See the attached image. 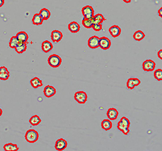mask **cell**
<instances>
[{
    "label": "cell",
    "instance_id": "cell-1",
    "mask_svg": "<svg viewBox=\"0 0 162 151\" xmlns=\"http://www.w3.org/2000/svg\"><path fill=\"white\" fill-rule=\"evenodd\" d=\"M131 123L129 120L125 117H123L121 118L120 120L117 124V128L118 129L119 131H120L124 135H128L130 131L129 128L130 126Z\"/></svg>",
    "mask_w": 162,
    "mask_h": 151
},
{
    "label": "cell",
    "instance_id": "cell-2",
    "mask_svg": "<svg viewBox=\"0 0 162 151\" xmlns=\"http://www.w3.org/2000/svg\"><path fill=\"white\" fill-rule=\"evenodd\" d=\"M39 139L38 132L34 129H29L25 134L26 140L30 143H34L38 141Z\"/></svg>",
    "mask_w": 162,
    "mask_h": 151
},
{
    "label": "cell",
    "instance_id": "cell-3",
    "mask_svg": "<svg viewBox=\"0 0 162 151\" xmlns=\"http://www.w3.org/2000/svg\"><path fill=\"white\" fill-rule=\"evenodd\" d=\"M48 61L49 65L51 67L58 68V67L60 66L62 62V59L59 56L54 54L51 55L49 57Z\"/></svg>",
    "mask_w": 162,
    "mask_h": 151
},
{
    "label": "cell",
    "instance_id": "cell-4",
    "mask_svg": "<svg viewBox=\"0 0 162 151\" xmlns=\"http://www.w3.org/2000/svg\"><path fill=\"white\" fill-rule=\"evenodd\" d=\"M81 12L84 18L91 19L94 16V10L91 5H86L83 7L81 9Z\"/></svg>",
    "mask_w": 162,
    "mask_h": 151
},
{
    "label": "cell",
    "instance_id": "cell-5",
    "mask_svg": "<svg viewBox=\"0 0 162 151\" xmlns=\"http://www.w3.org/2000/svg\"><path fill=\"white\" fill-rule=\"evenodd\" d=\"M156 62L151 60L148 59L143 62L142 68L145 71H153L156 68Z\"/></svg>",
    "mask_w": 162,
    "mask_h": 151
},
{
    "label": "cell",
    "instance_id": "cell-6",
    "mask_svg": "<svg viewBox=\"0 0 162 151\" xmlns=\"http://www.w3.org/2000/svg\"><path fill=\"white\" fill-rule=\"evenodd\" d=\"M74 99L78 103L85 104L88 99V95L85 91H77L75 93Z\"/></svg>",
    "mask_w": 162,
    "mask_h": 151
},
{
    "label": "cell",
    "instance_id": "cell-7",
    "mask_svg": "<svg viewBox=\"0 0 162 151\" xmlns=\"http://www.w3.org/2000/svg\"><path fill=\"white\" fill-rule=\"evenodd\" d=\"M111 46V41L107 37L103 36L100 38L99 40V47L104 50H108Z\"/></svg>",
    "mask_w": 162,
    "mask_h": 151
},
{
    "label": "cell",
    "instance_id": "cell-8",
    "mask_svg": "<svg viewBox=\"0 0 162 151\" xmlns=\"http://www.w3.org/2000/svg\"><path fill=\"white\" fill-rule=\"evenodd\" d=\"M99 40L100 38L97 36H93L88 39V47L92 49H95L99 47Z\"/></svg>",
    "mask_w": 162,
    "mask_h": 151
},
{
    "label": "cell",
    "instance_id": "cell-9",
    "mask_svg": "<svg viewBox=\"0 0 162 151\" xmlns=\"http://www.w3.org/2000/svg\"><path fill=\"white\" fill-rule=\"evenodd\" d=\"M67 146V142L63 139H59L56 140L55 148V149L58 151H62L64 150Z\"/></svg>",
    "mask_w": 162,
    "mask_h": 151
},
{
    "label": "cell",
    "instance_id": "cell-10",
    "mask_svg": "<svg viewBox=\"0 0 162 151\" xmlns=\"http://www.w3.org/2000/svg\"><path fill=\"white\" fill-rule=\"evenodd\" d=\"M109 32L112 37L117 38L120 35L121 30L118 26L113 25L109 29Z\"/></svg>",
    "mask_w": 162,
    "mask_h": 151
},
{
    "label": "cell",
    "instance_id": "cell-11",
    "mask_svg": "<svg viewBox=\"0 0 162 151\" xmlns=\"http://www.w3.org/2000/svg\"><path fill=\"white\" fill-rule=\"evenodd\" d=\"M140 83H141V81L139 79L131 77L128 80L126 86L128 89L133 90L135 87L139 85Z\"/></svg>",
    "mask_w": 162,
    "mask_h": 151
},
{
    "label": "cell",
    "instance_id": "cell-12",
    "mask_svg": "<svg viewBox=\"0 0 162 151\" xmlns=\"http://www.w3.org/2000/svg\"><path fill=\"white\" fill-rule=\"evenodd\" d=\"M56 90L52 86L47 85L44 88L43 93H44L45 96L48 98H50L54 96V95L56 94Z\"/></svg>",
    "mask_w": 162,
    "mask_h": 151
},
{
    "label": "cell",
    "instance_id": "cell-13",
    "mask_svg": "<svg viewBox=\"0 0 162 151\" xmlns=\"http://www.w3.org/2000/svg\"><path fill=\"white\" fill-rule=\"evenodd\" d=\"M63 33L58 30H55L51 33V39L54 43H58L63 38Z\"/></svg>",
    "mask_w": 162,
    "mask_h": 151
},
{
    "label": "cell",
    "instance_id": "cell-14",
    "mask_svg": "<svg viewBox=\"0 0 162 151\" xmlns=\"http://www.w3.org/2000/svg\"><path fill=\"white\" fill-rule=\"evenodd\" d=\"M10 77V73L7 68L2 66L0 68V80L7 81Z\"/></svg>",
    "mask_w": 162,
    "mask_h": 151
},
{
    "label": "cell",
    "instance_id": "cell-15",
    "mask_svg": "<svg viewBox=\"0 0 162 151\" xmlns=\"http://www.w3.org/2000/svg\"><path fill=\"white\" fill-rule=\"evenodd\" d=\"M118 116V111L113 108H109L107 111V117L110 120H115Z\"/></svg>",
    "mask_w": 162,
    "mask_h": 151
},
{
    "label": "cell",
    "instance_id": "cell-16",
    "mask_svg": "<svg viewBox=\"0 0 162 151\" xmlns=\"http://www.w3.org/2000/svg\"><path fill=\"white\" fill-rule=\"evenodd\" d=\"M68 29L69 30L73 33H78L80 30V26L78 24V22L75 21H73L69 23L68 25Z\"/></svg>",
    "mask_w": 162,
    "mask_h": 151
},
{
    "label": "cell",
    "instance_id": "cell-17",
    "mask_svg": "<svg viewBox=\"0 0 162 151\" xmlns=\"http://www.w3.org/2000/svg\"><path fill=\"white\" fill-rule=\"evenodd\" d=\"M16 38L19 41V42H22V43H26L29 39V36L27 33L25 32H18L16 35Z\"/></svg>",
    "mask_w": 162,
    "mask_h": 151
},
{
    "label": "cell",
    "instance_id": "cell-18",
    "mask_svg": "<svg viewBox=\"0 0 162 151\" xmlns=\"http://www.w3.org/2000/svg\"><path fill=\"white\" fill-rule=\"evenodd\" d=\"M53 47H54L53 44L49 41H45L42 43L41 49H42V50L45 53H47L49 52L50 51L52 50Z\"/></svg>",
    "mask_w": 162,
    "mask_h": 151
},
{
    "label": "cell",
    "instance_id": "cell-19",
    "mask_svg": "<svg viewBox=\"0 0 162 151\" xmlns=\"http://www.w3.org/2000/svg\"><path fill=\"white\" fill-rule=\"evenodd\" d=\"M43 19L41 17V16L40 15V13H35L32 19V23L34 25L36 26H39V25H41L43 24Z\"/></svg>",
    "mask_w": 162,
    "mask_h": 151
},
{
    "label": "cell",
    "instance_id": "cell-20",
    "mask_svg": "<svg viewBox=\"0 0 162 151\" xmlns=\"http://www.w3.org/2000/svg\"><path fill=\"white\" fill-rule=\"evenodd\" d=\"M15 51L18 54H21L27 50V43L19 42L18 44L15 47Z\"/></svg>",
    "mask_w": 162,
    "mask_h": 151
},
{
    "label": "cell",
    "instance_id": "cell-21",
    "mask_svg": "<svg viewBox=\"0 0 162 151\" xmlns=\"http://www.w3.org/2000/svg\"><path fill=\"white\" fill-rule=\"evenodd\" d=\"M31 86L34 88H37L38 87H41L43 86V82L41 79H40L38 77H35L31 80Z\"/></svg>",
    "mask_w": 162,
    "mask_h": 151
},
{
    "label": "cell",
    "instance_id": "cell-22",
    "mask_svg": "<svg viewBox=\"0 0 162 151\" xmlns=\"http://www.w3.org/2000/svg\"><path fill=\"white\" fill-rule=\"evenodd\" d=\"M102 128L103 129H104L105 131H109L110 130L112 127V123L110 121V120L108 119H104L101 124Z\"/></svg>",
    "mask_w": 162,
    "mask_h": 151
},
{
    "label": "cell",
    "instance_id": "cell-23",
    "mask_svg": "<svg viewBox=\"0 0 162 151\" xmlns=\"http://www.w3.org/2000/svg\"><path fill=\"white\" fill-rule=\"evenodd\" d=\"M3 148L5 151H17L19 150V148L17 145L11 143L4 145Z\"/></svg>",
    "mask_w": 162,
    "mask_h": 151
},
{
    "label": "cell",
    "instance_id": "cell-24",
    "mask_svg": "<svg viewBox=\"0 0 162 151\" xmlns=\"http://www.w3.org/2000/svg\"><path fill=\"white\" fill-rule=\"evenodd\" d=\"M145 37V34L142 30L136 31L133 35V38L137 41H140L143 40Z\"/></svg>",
    "mask_w": 162,
    "mask_h": 151
},
{
    "label": "cell",
    "instance_id": "cell-25",
    "mask_svg": "<svg viewBox=\"0 0 162 151\" xmlns=\"http://www.w3.org/2000/svg\"><path fill=\"white\" fill-rule=\"evenodd\" d=\"M94 24V21L93 18H91V19L83 18V19L82 20V24L86 29L92 28Z\"/></svg>",
    "mask_w": 162,
    "mask_h": 151
},
{
    "label": "cell",
    "instance_id": "cell-26",
    "mask_svg": "<svg viewBox=\"0 0 162 151\" xmlns=\"http://www.w3.org/2000/svg\"><path fill=\"white\" fill-rule=\"evenodd\" d=\"M29 122L32 126H38L41 122V120L39 116L37 115H34L29 119Z\"/></svg>",
    "mask_w": 162,
    "mask_h": 151
},
{
    "label": "cell",
    "instance_id": "cell-27",
    "mask_svg": "<svg viewBox=\"0 0 162 151\" xmlns=\"http://www.w3.org/2000/svg\"><path fill=\"white\" fill-rule=\"evenodd\" d=\"M40 15L41 16L43 20H48L51 16V12L48 9L43 8L40 10Z\"/></svg>",
    "mask_w": 162,
    "mask_h": 151
},
{
    "label": "cell",
    "instance_id": "cell-28",
    "mask_svg": "<svg viewBox=\"0 0 162 151\" xmlns=\"http://www.w3.org/2000/svg\"><path fill=\"white\" fill-rule=\"evenodd\" d=\"M93 19L94 23H98V24H102L106 20L104 16L100 13L94 15Z\"/></svg>",
    "mask_w": 162,
    "mask_h": 151
},
{
    "label": "cell",
    "instance_id": "cell-29",
    "mask_svg": "<svg viewBox=\"0 0 162 151\" xmlns=\"http://www.w3.org/2000/svg\"><path fill=\"white\" fill-rule=\"evenodd\" d=\"M18 43H19V41L16 38V36H12L10 38V42H9V47L11 49H15V47L18 44Z\"/></svg>",
    "mask_w": 162,
    "mask_h": 151
},
{
    "label": "cell",
    "instance_id": "cell-30",
    "mask_svg": "<svg viewBox=\"0 0 162 151\" xmlns=\"http://www.w3.org/2000/svg\"><path fill=\"white\" fill-rule=\"evenodd\" d=\"M154 78L158 81H162V69H157L154 73Z\"/></svg>",
    "mask_w": 162,
    "mask_h": 151
},
{
    "label": "cell",
    "instance_id": "cell-31",
    "mask_svg": "<svg viewBox=\"0 0 162 151\" xmlns=\"http://www.w3.org/2000/svg\"><path fill=\"white\" fill-rule=\"evenodd\" d=\"M93 30L95 32H100L102 30V24H98V23H94L92 26Z\"/></svg>",
    "mask_w": 162,
    "mask_h": 151
},
{
    "label": "cell",
    "instance_id": "cell-32",
    "mask_svg": "<svg viewBox=\"0 0 162 151\" xmlns=\"http://www.w3.org/2000/svg\"><path fill=\"white\" fill-rule=\"evenodd\" d=\"M157 56L160 59L162 60V49L160 50L157 53Z\"/></svg>",
    "mask_w": 162,
    "mask_h": 151
},
{
    "label": "cell",
    "instance_id": "cell-33",
    "mask_svg": "<svg viewBox=\"0 0 162 151\" xmlns=\"http://www.w3.org/2000/svg\"><path fill=\"white\" fill-rule=\"evenodd\" d=\"M158 14L160 17L162 18V7H161L159 10H158Z\"/></svg>",
    "mask_w": 162,
    "mask_h": 151
},
{
    "label": "cell",
    "instance_id": "cell-34",
    "mask_svg": "<svg viewBox=\"0 0 162 151\" xmlns=\"http://www.w3.org/2000/svg\"><path fill=\"white\" fill-rule=\"evenodd\" d=\"M4 4V0H0V7H1Z\"/></svg>",
    "mask_w": 162,
    "mask_h": 151
},
{
    "label": "cell",
    "instance_id": "cell-35",
    "mask_svg": "<svg viewBox=\"0 0 162 151\" xmlns=\"http://www.w3.org/2000/svg\"><path fill=\"white\" fill-rule=\"evenodd\" d=\"M125 3H130L132 0H123Z\"/></svg>",
    "mask_w": 162,
    "mask_h": 151
},
{
    "label": "cell",
    "instance_id": "cell-36",
    "mask_svg": "<svg viewBox=\"0 0 162 151\" xmlns=\"http://www.w3.org/2000/svg\"><path fill=\"white\" fill-rule=\"evenodd\" d=\"M2 114V110L0 108V116H1Z\"/></svg>",
    "mask_w": 162,
    "mask_h": 151
},
{
    "label": "cell",
    "instance_id": "cell-37",
    "mask_svg": "<svg viewBox=\"0 0 162 151\" xmlns=\"http://www.w3.org/2000/svg\"><path fill=\"white\" fill-rule=\"evenodd\" d=\"M0 68H1V67H0Z\"/></svg>",
    "mask_w": 162,
    "mask_h": 151
}]
</instances>
